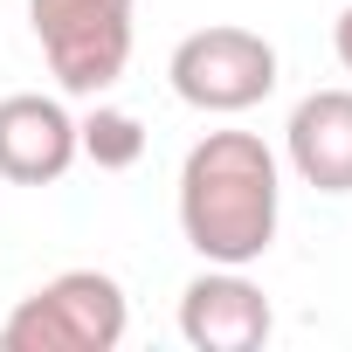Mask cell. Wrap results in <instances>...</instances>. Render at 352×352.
<instances>
[{
    "mask_svg": "<svg viewBox=\"0 0 352 352\" xmlns=\"http://www.w3.org/2000/svg\"><path fill=\"white\" fill-rule=\"evenodd\" d=\"M283 214V166L256 131H208L180 166V235L201 263L249 270L270 256Z\"/></svg>",
    "mask_w": 352,
    "mask_h": 352,
    "instance_id": "obj_1",
    "label": "cell"
},
{
    "mask_svg": "<svg viewBox=\"0 0 352 352\" xmlns=\"http://www.w3.org/2000/svg\"><path fill=\"white\" fill-rule=\"evenodd\" d=\"M131 324L124 283L104 270H63L35 297H21L0 324V345L14 352H118Z\"/></svg>",
    "mask_w": 352,
    "mask_h": 352,
    "instance_id": "obj_2",
    "label": "cell"
},
{
    "mask_svg": "<svg viewBox=\"0 0 352 352\" xmlns=\"http://www.w3.org/2000/svg\"><path fill=\"white\" fill-rule=\"evenodd\" d=\"M166 76H173V97L187 111L242 118V111H256L276 90V42L256 35V28L214 21V28H194L180 49H173Z\"/></svg>",
    "mask_w": 352,
    "mask_h": 352,
    "instance_id": "obj_3",
    "label": "cell"
},
{
    "mask_svg": "<svg viewBox=\"0 0 352 352\" xmlns=\"http://www.w3.org/2000/svg\"><path fill=\"white\" fill-rule=\"evenodd\" d=\"M131 8L138 0H28L35 42L69 97H104L131 63Z\"/></svg>",
    "mask_w": 352,
    "mask_h": 352,
    "instance_id": "obj_4",
    "label": "cell"
},
{
    "mask_svg": "<svg viewBox=\"0 0 352 352\" xmlns=\"http://www.w3.org/2000/svg\"><path fill=\"white\" fill-rule=\"evenodd\" d=\"M270 331H276L270 297L242 270H228V263H208L180 290V338L194 352H256Z\"/></svg>",
    "mask_w": 352,
    "mask_h": 352,
    "instance_id": "obj_5",
    "label": "cell"
},
{
    "mask_svg": "<svg viewBox=\"0 0 352 352\" xmlns=\"http://www.w3.org/2000/svg\"><path fill=\"white\" fill-rule=\"evenodd\" d=\"M69 166H76V118L63 111V97H42V90L0 97V180L49 187Z\"/></svg>",
    "mask_w": 352,
    "mask_h": 352,
    "instance_id": "obj_6",
    "label": "cell"
},
{
    "mask_svg": "<svg viewBox=\"0 0 352 352\" xmlns=\"http://www.w3.org/2000/svg\"><path fill=\"white\" fill-rule=\"evenodd\" d=\"M290 173L318 194H352V90H311L283 124Z\"/></svg>",
    "mask_w": 352,
    "mask_h": 352,
    "instance_id": "obj_7",
    "label": "cell"
},
{
    "mask_svg": "<svg viewBox=\"0 0 352 352\" xmlns=\"http://www.w3.org/2000/svg\"><path fill=\"white\" fill-rule=\"evenodd\" d=\"M76 152L97 159L104 173H124V166L145 159V124H138L131 111H118V104H97V111L76 124Z\"/></svg>",
    "mask_w": 352,
    "mask_h": 352,
    "instance_id": "obj_8",
    "label": "cell"
},
{
    "mask_svg": "<svg viewBox=\"0 0 352 352\" xmlns=\"http://www.w3.org/2000/svg\"><path fill=\"white\" fill-rule=\"evenodd\" d=\"M331 49H338V69L352 76V8L338 14V28H331Z\"/></svg>",
    "mask_w": 352,
    "mask_h": 352,
    "instance_id": "obj_9",
    "label": "cell"
}]
</instances>
